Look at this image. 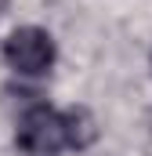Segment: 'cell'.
Listing matches in <instances>:
<instances>
[{
    "label": "cell",
    "mask_w": 152,
    "mask_h": 156,
    "mask_svg": "<svg viewBox=\"0 0 152 156\" xmlns=\"http://www.w3.org/2000/svg\"><path fill=\"white\" fill-rule=\"evenodd\" d=\"M54 40L40 26H22L4 40V62L18 76H43L54 66Z\"/></svg>",
    "instance_id": "obj_2"
},
{
    "label": "cell",
    "mask_w": 152,
    "mask_h": 156,
    "mask_svg": "<svg viewBox=\"0 0 152 156\" xmlns=\"http://www.w3.org/2000/svg\"><path fill=\"white\" fill-rule=\"evenodd\" d=\"M15 145L26 156H54L58 149L69 145V138H65V116L58 109H51L47 102L29 105L26 113H18Z\"/></svg>",
    "instance_id": "obj_1"
},
{
    "label": "cell",
    "mask_w": 152,
    "mask_h": 156,
    "mask_svg": "<svg viewBox=\"0 0 152 156\" xmlns=\"http://www.w3.org/2000/svg\"><path fill=\"white\" fill-rule=\"evenodd\" d=\"M4 4H7V0H0V15H4Z\"/></svg>",
    "instance_id": "obj_4"
},
{
    "label": "cell",
    "mask_w": 152,
    "mask_h": 156,
    "mask_svg": "<svg viewBox=\"0 0 152 156\" xmlns=\"http://www.w3.org/2000/svg\"><path fill=\"white\" fill-rule=\"evenodd\" d=\"M65 116V138H69V149H87L98 142V120L91 116L83 105H73L62 113Z\"/></svg>",
    "instance_id": "obj_3"
}]
</instances>
